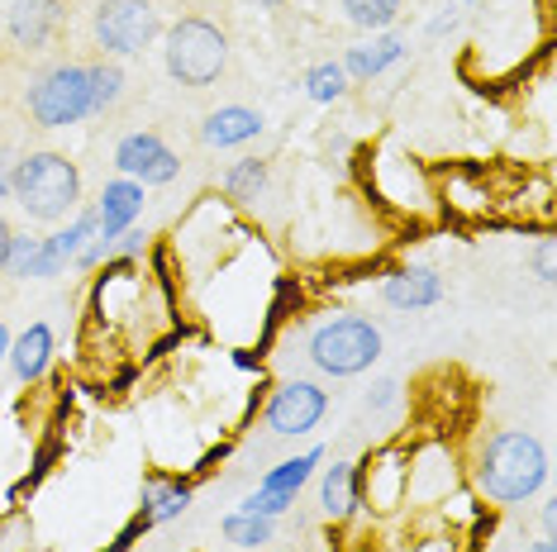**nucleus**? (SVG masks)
<instances>
[{
	"instance_id": "nucleus-1",
	"label": "nucleus",
	"mask_w": 557,
	"mask_h": 552,
	"mask_svg": "<svg viewBox=\"0 0 557 552\" xmlns=\"http://www.w3.org/2000/svg\"><path fill=\"white\" fill-rule=\"evenodd\" d=\"M476 486L496 505H524L548 481V448L524 429H496L476 453Z\"/></svg>"
},
{
	"instance_id": "nucleus-2",
	"label": "nucleus",
	"mask_w": 557,
	"mask_h": 552,
	"mask_svg": "<svg viewBox=\"0 0 557 552\" xmlns=\"http://www.w3.org/2000/svg\"><path fill=\"white\" fill-rule=\"evenodd\" d=\"M15 205L39 224H58L67 215H77L82 205V172L67 153L39 148V153H24L15 162Z\"/></svg>"
},
{
	"instance_id": "nucleus-3",
	"label": "nucleus",
	"mask_w": 557,
	"mask_h": 552,
	"mask_svg": "<svg viewBox=\"0 0 557 552\" xmlns=\"http://www.w3.org/2000/svg\"><path fill=\"white\" fill-rule=\"evenodd\" d=\"M162 67L186 91H206L230 67V34L206 15H182L162 29Z\"/></svg>"
},
{
	"instance_id": "nucleus-4",
	"label": "nucleus",
	"mask_w": 557,
	"mask_h": 552,
	"mask_svg": "<svg viewBox=\"0 0 557 552\" xmlns=\"http://www.w3.org/2000/svg\"><path fill=\"white\" fill-rule=\"evenodd\" d=\"M86 34H91L100 58H134L158 43L162 10L158 0H91Z\"/></svg>"
},
{
	"instance_id": "nucleus-5",
	"label": "nucleus",
	"mask_w": 557,
	"mask_h": 552,
	"mask_svg": "<svg viewBox=\"0 0 557 552\" xmlns=\"http://www.w3.org/2000/svg\"><path fill=\"white\" fill-rule=\"evenodd\" d=\"M24 115L39 129H67V124L91 120V81H86V62H53L29 81L24 96Z\"/></svg>"
},
{
	"instance_id": "nucleus-6",
	"label": "nucleus",
	"mask_w": 557,
	"mask_h": 552,
	"mask_svg": "<svg viewBox=\"0 0 557 552\" xmlns=\"http://www.w3.org/2000/svg\"><path fill=\"white\" fill-rule=\"evenodd\" d=\"M306 348L324 376H358L382 357V329L362 315H334L310 334Z\"/></svg>"
},
{
	"instance_id": "nucleus-7",
	"label": "nucleus",
	"mask_w": 557,
	"mask_h": 552,
	"mask_svg": "<svg viewBox=\"0 0 557 552\" xmlns=\"http://www.w3.org/2000/svg\"><path fill=\"white\" fill-rule=\"evenodd\" d=\"M115 167H120V177H129L138 186H168V181H176V172H182V158H176L158 134L138 129L115 143Z\"/></svg>"
},
{
	"instance_id": "nucleus-8",
	"label": "nucleus",
	"mask_w": 557,
	"mask_h": 552,
	"mask_svg": "<svg viewBox=\"0 0 557 552\" xmlns=\"http://www.w3.org/2000/svg\"><path fill=\"white\" fill-rule=\"evenodd\" d=\"M324 410H329V396L314 381H306V376H296V381L276 386V396L268 400V429L282 438H300L324 419Z\"/></svg>"
},
{
	"instance_id": "nucleus-9",
	"label": "nucleus",
	"mask_w": 557,
	"mask_h": 552,
	"mask_svg": "<svg viewBox=\"0 0 557 552\" xmlns=\"http://www.w3.org/2000/svg\"><path fill=\"white\" fill-rule=\"evenodd\" d=\"M62 24H67V0H15L5 15V34L24 53H44L62 34Z\"/></svg>"
},
{
	"instance_id": "nucleus-10",
	"label": "nucleus",
	"mask_w": 557,
	"mask_h": 552,
	"mask_svg": "<svg viewBox=\"0 0 557 552\" xmlns=\"http://www.w3.org/2000/svg\"><path fill=\"white\" fill-rule=\"evenodd\" d=\"M91 238H96V210H82L67 229H58L53 238H44L39 243V262H34L29 276H62L67 272V262H77L82 248L91 243Z\"/></svg>"
},
{
	"instance_id": "nucleus-11",
	"label": "nucleus",
	"mask_w": 557,
	"mask_h": 552,
	"mask_svg": "<svg viewBox=\"0 0 557 552\" xmlns=\"http://www.w3.org/2000/svg\"><path fill=\"white\" fill-rule=\"evenodd\" d=\"M262 129H268L262 110L220 105V110H210V115L200 120V143H206V148H238V143H252Z\"/></svg>"
},
{
	"instance_id": "nucleus-12",
	"label": "nucleus",
	"mask_w": 557,
	"mask_h": 552,
	"mask_svg": "<svg viewBox=\"0 0 557 552\" xmlns=\"http://www.w3.org/2000/svg\"><path fill=\"white\" fill-rule=\"evenodd\" d=\"M382 296L396 310H429L443 300V276L434 267H400L382 281Z\"/></svg>"
},
{
	"instance_id": "nucleus-13",
	"label": "nucleus",
	"mask_w": 557,
	"mask_h": 552,
	"mask_svg": "<svg viewBox=\"0 0 557 552\" xmlns=\"http://www.w3.org/2000/svg\"><path fill=\"white\" fill-rule=\"evenodd\" d=\"M10 372H15V381H39L48 372V362H53V329L48 324H29L20 338H10Z\"/></svg>"
},
{
	"instance_id": "nucleus-14",
	"label": "nucleus",
	"mask_w": 557,
	"mask_h": 552,
	"mask_svg": "<svg viewBox=\"0 0 557 552\" xmlns=\"http://www.w3.org/2000/svg\"><path fill=\"white\" fill-rule=\"evenodd\" d=\"M400 58H405V43L396 39V34H382V39L352 48V53L344 58V72H348V81H372V77H382L391 62H400Z\"/></svg>"
},
{
	"instance_id": "nucleus-15",
	"label": "nucleus",
	"mask_w": 557,
	"mask_h": 552,
	"mask_svg": "<svg viewBox=\"0 0 557 552\" xmlns=\"http://www.w3.org/2000/svg\"><path fill=\"white\" fill-rule=\"evenodd\" d=\"M320 505H324L329 519H348V514L358 510V467H352V462H334V467H324Z\"/></svg>"
},
{
	"instance_id": "nucleus-16",
	"label": "nucleus",
	"mask_w": 557,
	"mask_h": 552,
	"mask_svg": "<svg viewBox=\"0 0 557 552\" xmlns=\"http://www.w3.org/2000/svg\"><path fill=\"white\" fill-rule=\"evenodd\" d=\"M86 81H91V115H110V110L124 100V86H129V77H124V67L115 58L86 62Z\"/></svg>"
},
{
	"instance_id": "nucleus-17",
	"label": "nucleus",
	"mask_w": 557,
	"mask_h": 552,
	"mask_svg": "<svg viewBox=\"0 0 557 552\" xmlns=\"http://www.w3.org/2000/svg\"><path fill=\"white\" fill-rule=\"evenodd\" d=\"M324 462V453L314 448V453H306V457H290V462H282V467H272L268 476H262V486L258 491H276V495H300V486L314 476V467Z\"/></svg>"
},
{
	"instance_id": "nucleus-18",
	"label": "nucleus",
	"mask_w": 557,
	"mask_h": 552,
	"mask_svg": "<svg viewBox=\"0 0 557 552\" xmlns=\"http://www.w3.org/2000/svg\"><path fill=\"white\" fill-rule=\"evenodd\" d=\"M186 505H191V491L182 481H153L144 491V524H162L172 514H182Z\"/></svg>"
},
{
	"instance_id": "nucleus-19",
	"label": "nucleus",
	"mask_w": 557,
	"mask_h": 552,
	"mask_svg": "<svg viewBox=\"0 0 557 552\" xmlns=\"http://www.w3.org/2000/svg\"><path fill=\"white\" fill-rule=\"evenodd\" d=\"M262 186H268V162L262 158H244L224 172V191L234 200H244V205H252V200L262 196Z\"/></svg>"
},
{
	"instance_id": "nucleus-20",
	"label": "nucleus",
	"mask_w": 557,
	"mask_h": 552,
	"mask_svg": "<svg viewBox=\"0 0 557 552\" xmlns=\"http://www.w3.org/2000/svg\"><path fill=\"white\" fill-rule=\"evenodd\" d=\"M338 5H344L348 24H358V29H372V34L391 29L396 15H400V0H338Z\"/></svg>"
},
{
	"instance_id": "nucleus-21",
	"label": "nucleus",
	"mask_w": 557,
	"mask_h": 552,
	"mask_svg": "<svg viewBox=\"0 0 557 552\" xmlns=\"http://www.w3.org/2000/svg\"><path fill=\"white\" fill-rule=\"evenodd\" d=\"M344 91H348L344 62H320V67H310V77H306V96L310 100H320V105H334V100H344Z\"/></svg>"
},
{
	"instance_id": "nucleus-22",
	"label": "nucleus",
	"mask_w": 557,
	"mask_h": 552,
	"mask_svg": "<svg viewBox=\"0 0 557 552\" xmlns=\"http://www.w3.org/2000/svg\"><path fill=\"white\" fill-rule=\"evenodd\" d=\"M224 538H230L234 548H262V543H272V519H258V514H230L224 519Z\"/></svg>"
},
{
	"instance_id": "nucleus-23",
	"label": "nucleus",
	"mask_w": 557,
	"mask_h": 552,
	"mask_svg": "<svg viewBox=\"0 0 557 552\" xmlns=\"http://www.w3.org/2000/svg\"><path fill=\"white\" fill-rule=\"evenodd\" d=\"M39 243H44V238H29V234H15V238H10L5 276H15V281H29L34 262H39Z\"/></svg>"
},
{
	"instance_id": "nucleus-24",
	"label": "nucleus",
	"mask_w": 557,
	"mask_h": 552,
	"mask_svg": "<svg viewBox=\"0 0 557 552\" xmlns=\"http://www.w3.org/2000/svg\"><path fill=\"white\" fill-rule=\"evenodd\" d=\"M286 505H296V495H276V491H252L244 500V514H258V519H276L286 514Z\"/></svg>"
},
{
	"instance_id": "nucleus-25",
	"label": "nucleus",
	"mask_w": 557,
	"mask_h": 552,
	"mask_svg": "<svg viewBox=\"0 0 557 552\" xmlns=\"http://www.w3.org/2000/svg\"><path fill=\"white\" fill-rule=\"evenodd\" d=\"M15 148L0 143V196H15Z\"/></svg>"
},
{
	"instance_id": "nucleus-26",
	"label": "nucleus",
	"mask_w": 557,
	"mask_h": 552,
	"mask_svg": "<svg viewBox=\"0 0 557 552\" xmlns=\"http://www.w3.org/2000/svg\"><path fill=\"white\" fill-rule=\"evenodd\" d=\"M534 267H539V281H553V238H543V243H539Z\"/></svg>"
},
{
	"instance_id": "nucleus-27",
	"label": "nucleus",
	"mask_w": 557,
	"mask_h": 552,
	"mask_svg": "<svg viewBox=\"0 0 557 552\" xmlns=\"http://www.w3.org/2000/svg\"><path fill=\"white\" fill-rule=\"evenodd\" d=\"M396 391H400L396 381H382V386H376V396H367V410H386V405H396Z\"/></svg>"
},
{
	"instance_id": "nucleus-28",
	"label": "nucleus",
	"mask_w": 557,
	"mask_h": 552,
	"mask_svg": "<svg viewBox=\"0 0 557 552\" xmlns=\"http://www.w3.org/2000/svg\"><path fill=\"white\" fill-rule=\"evenodd\" d=\"M115 248H120V253H124V258H134V253H138V248H144V234H138V229H124V234L115 238Z\"/></svg>"
},
{
	"instance_id": "nucleus-29",
	"label": "nucleus",
	"mask_w": 557,
	"mask_h": 552,
	"mask_svg": "<svg viewBox=\"0 0 557 552\" xmlns=\"http://www.w3.org/2000/svg\"><path fill=\"white\" fill-rule=\"evenodd\" d=\"M10 238H15V229H10L5 219H0V276H5V258H10Z\"/></svg>"
},
{
	"instance_id": "nucleus-30",
	"label": "nucleus",
	"mask_w": 557,
	"mask_h": 552,
	"mask_svg": "<svg viewBox=\"0 0 557 552\" xmlns=\"http://www.w3.org/2000/svg\"><path fill=\"white\" fill-rule=\"evenodd\" d=\"M238 5H252V10H276V5H286V0H238Z\"/></svg>"
},
{
	"instance_id": "nucleus-31",
	"label": "nucleus",
	"mask_w": 557,
	"mask_h": 552,
	"mask_svg": "<svg viewBox=\"0 0 557 552\" xmlns=\"http://www.w3.org/2000/svg\"><path fill=\"white\" fill-rule=\"evenodd\" d=\"M10 357V334H5V324H0V362Z\"/></svg>"
},
{
	"instance_id": "nucleus-32",
	"label": "nucleus",
	"mask_w": 557,
	"mask_h": 552,
	"mask_svg": "<svg viewBox=\"0 0 557 552\" xmlns=\"http://www.w3.org/2000/svg\"><path fill=\"white\" fill-rule=\"evenodd\" d=\"M529 552H557V548H553V538H543V543H534Z\"/></svg>"
}]
</instances>
